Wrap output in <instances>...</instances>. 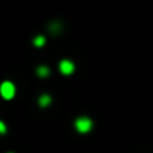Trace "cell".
I'll use <instances>...</instances> for the list:
<instances>
[{
    "label": "cell",
    "mask_w": 153,
    "mask_h": 153,
    "mask_svg": "<svg viewBox=\"0 0 153 153\" xmlns=\"http://www.w3.org/2000/svg\"><path fill=\"white\" fill-rule=\"evenodd\" d=\"M51 104V96L50 95H42L41 98H39V105L41 107H47V105H50Z\"/></svg>",
    "instance_id": "obj_4"
},
{
    "label": "cell",
    "mask_w": 153,
    "mask_h": 153,
    "mask_svg": "<svg viewBox=\"0 0 153 153\" xmlns=\"http://www.w3.org/2000/svg\"><path fill=\"white\" fill-rule=\"evenodd\" d=\"M75 128H76V131L81 132V134H87V132L92 131L93 122L89 117H80V119H76V122H75Z\"/></svg>",
    "instance_id": "obj_2"
},
{
    "label": "cell",
    "mask_w": 153,
    "mask_h": 153,
    "mask_svg": "<svg viewBox=\"0 0 153 153\" xmlns=\"http://www.w3.org/2000/svg\"><path fill=\"white\" fill-rule=\"evenodd\" d=\"M59 68H60V72H62L63 75H71V74L74 72V69H75L74 63H72L71 60H66V59L60 62Z\"/></svg>",
    "instance_id": "obj_3"
},
{
    "label": "cell",
    "mask_w": 153,
    "mask_h": 153,
    "mask_svg": "<svg viewBox=\"0 0 153 153\" xmlns=\"http://www.w3.org/2000/svg\"><path fill=\"white\" fill-rule=\"evenodd\" d=\"M3 134H6V125L0 120V135H3Z\"/></svg>",
    "instance_id": "obj_7"
},
{
    "label": "cell",
    "mask_w": 153,
    "mask_h": 153,
    "mask_svg": "<svg viewBox=\"0 0 153 153\" xmlns=\"http://www.w3.org/2000/svg\"><path fill=\"white\" fill-rule=\"evenodd\" d=\"M36 74H38V76H48V74H50V69L47 68V66H39L38 69H36Z\"/></svg>",
    "instance_id": "obj_5"
},
{
    "label": "cell",
    "mask_w": 153,
    "mask_h": 153,
    "mask_svg": "<svg viewBox=\"0 0 153 153\" xmlns=\"http://www.w3.org/2000/svg\"><path fill=\"white\" fill-rule=\"evenodd\" d=\"M0 95H2V98L6 99V101L12 99L15 96V86H14V83L3 81L2 84H0Z\"/></svg>",
    "instance_id": "obj_1"
},
{
    "label": "cell",
    "mask_w": 153,
    "mask_h": 153,
    "mask_svg": "<svg viewBox=\"0 0 153 153\" xmlns=\"http://www.w3.org/2000/svg\"><path fill=\"white\" fill-rule=\"evenodd\" d=\"M44 44H45V36H42V35H39V36H36L33 39V45L35 47H42Z\"/></svg>",
    "instance_id": "obj_6"
}]
</instances>
